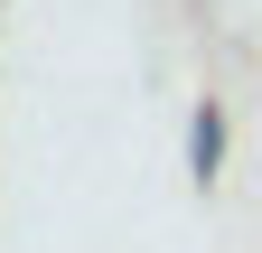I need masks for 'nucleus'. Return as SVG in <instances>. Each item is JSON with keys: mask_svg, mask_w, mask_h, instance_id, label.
<instances>
[]
</instances>
